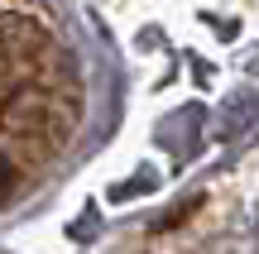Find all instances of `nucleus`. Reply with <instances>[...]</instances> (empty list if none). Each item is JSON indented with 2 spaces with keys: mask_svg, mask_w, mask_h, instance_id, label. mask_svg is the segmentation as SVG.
<instances>
[{
  "mask_svg": "<svg viewBox=\"0 0 259 254\" xmlns=\"http://www.w3.org/2000/svg\"><path fill=\"white\" fill-rule=\"evenodd\" d=\"M254 226H259V211H254Z\"/></svg>",
  "mask_w": 259,
  "mask_h": 254,
  "instance_id": "obj_2",
  "label": "nucleus"
},
{
  "mask_svg": "<svg viewBox=\"0 0 259 254\" xmlns=\"http://www.w3.org/2000/svg\"><path fill=\"white\" fill-rule=\"evenodd\" d=\"M24 173H29V163L19 159V154L0 149V207H5V201H15V192L24 187Z\"/></svg>",
  "mask_w": 259,
  "mask_h": 254,
  "instance_id": "obj_1",
  "label": "nucleus"
}]
</instances>
